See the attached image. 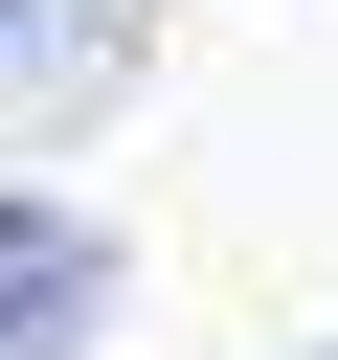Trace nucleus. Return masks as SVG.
<instances>
[{
  "label": "nucleus",
  "instance_id": "obj_1",
  "mask_svg": "<svg viewBox=\"0 0 338 360\" xmlns=\"http://www.w3.org/2000/svg\"><path fill=\"white\" fill-rule=\"evenodd\" d=\"M113 338V225L90 202H0V360H90Z\"/></svg>",
  "mask_w": 338,
  "mask_h": 360
},
{
  "label": "nucleus",
  "instance_id": "obj_2",
  "mask_svg": "<svg viewBox=\"0 0 338 360\" xmlns=\"http://www.w3.org/2000/svg\"><path fill=\"white\" fill-rule=\"evenodd\" d=\"M135 68V0H0V135H68Z\"/></svg>",
  "mask_w": 338,
  "mask_h": 360
}]
</instances>
